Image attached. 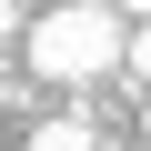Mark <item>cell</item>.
<instances>
[{
  "instance_id": "6da1fadb",
  "label": "cell",
  "mask_w": 151,
  "mask_h": 151,
  "mask_svg": "<svg viewBox=\"0 0 151 151\" xmlns=\"http://www.w3.org/2000/svg\"><path fill=\"white\" fill-rule=\"evenodd\" d=\"M121 40H131V20L111 10V0H60V10H40L30 30H20V50H30V70L40 81H101V70H121Z\"/></svg>"
},
{
  "instance_id": "7a4b0ae2",
  "label": "cell",
  "mask_w": 151,
  "mask_h": 151,
  "mask_svg": "<svg viewBox=\"0 0 151 151\" xmlns=\"http://www.w3.org/2000/svg\"><path fill=\"white\" fill-rule=\"evenodd\" d=\"M91 141H101V131H91L81 111H50V121L30 131V151H91Z\"/></svg>"
},
{
  "instance_id": "3957f363",
  "label": "cell",
  "mask_w": 151,
  "mask_h": 151,
  "mask_svg": "<svg viewBox=\"0 0 151 151\" xmlns=\"http://www.w3.org/2000/svg\"><path fill=\"white\" fill-rule=\"evenodd\" d=\"M121 70H131L141 91H151V20H131V40H121Z\"/></svg>"
},
{
  "instance_id": "277c9868",
  "label": "cell",
  "mask_w": 151,
  "mask_h": 151,
  "mask_svg": "<svg viewBox=\"0 0 151 151\" xmlns=\"http://www.w3.org/2000/svg\"><path fill=\"white\" fill-rule=\"evenodd\" d=\"M30 30V10H20V0H0V40H20Z\"/></svg>"
},
{
  "instance_id": "5b68a950",
  "label": "cell",
  "mask_w": 151,
  "mask_h": 151,
  "mask_svg": "<svg viewBox=\"0 0 151 151\" xmlns=\"http://www.w3.org/2000/svg\"><path fill=\"white\" fill-rule=\"evenodd\" d=\"M111 10H121V20H151V0H111Z\"/></svg>"
},
{
  "instance_id": "8992f818",
  "label": "cell",
  "mask_w": 151,
  "mask_h": 151,
  "mask_svg": "<svg viewBox=\"0 0 151 151\" xmlns=\"http://www.w3.org/2000/svg\"><path fill=\"white\" fill-rule=\"evenodd\" d=\"M50 10H60V0H50Z\"/></svg>"
}]
</instances>
